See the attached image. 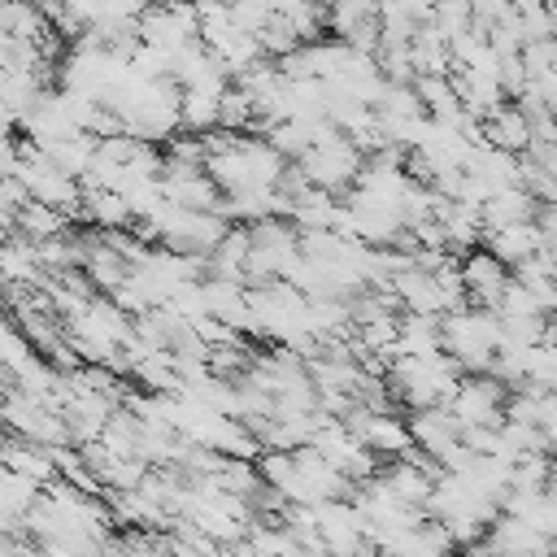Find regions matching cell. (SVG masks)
I'll return each mask as SVG.
<instances>
[{
  "instance_id": "obj_2",
  "label": "cell",
  "mask_w": 557,
  "mask_h": 557,
  "mask_svg": "<svg viewBox=\"0 0 557 557\" xmlns=\"http://www.w3.org/2000/svg\"><path fill=\"white\" fill-rule=\"evenodd\" d=\"M65 218L70 213H61V209H52V205H44V200H26L22 209H17V231L22 235H30V239H48V235H65Z\"/></svg>"
},
{
  "instance_id": "obj_3",
  "label": "cell",
  "mask_w": 557,
  "mask_h": 557,
  "mask_svg": "<svg viewBox=\"0 0 557 557\" xmlns=\"http://www.w3.org/2000/svg\"><path fill=\"white\" fill-rule=\"evenodd\" d=\"M13 131H17V113L0 100V135H13Z\"/></svg>"
},
{
  "instance_id": "obj_1",
  "label": "cell",
  "mask_w": 557,
  "mask_h": 557,
  "mask_svg": "<svg viewBox=\"0 0 557 557\" xmlns=\"http://www.w3.org/2000/svg\"><path fill=\"white\" fill-rule=\"evenodd\" d=\"M0 466H9V470H17V474H26V479H35V483H48V479L57 474L48 444L26 440V435H22V440H0Z\"/></svg>"
}]
</instances>
